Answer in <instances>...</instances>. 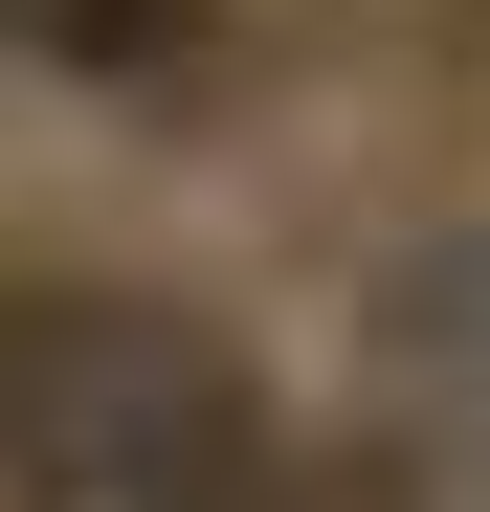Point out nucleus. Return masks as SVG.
<instances>
[{
    "label": "nucleus",
    "instance_id": "3",
    "mask_svg": "<svg viewBox=\"0 0 490 512\" xmlns=\"http://www.w3.org/2000/svg\"><path fill=\"white\" fill-rule=\"evenodd\" d=\"M134 512H379V490H357V468H290L268 423H245L223 468H179V490H134Z\"/></svg>",
    "mask_w": 490,
    "mask_h": 512
},
{
    "label": "nucleus",
    "instance_id": "2",
    "mask_svg": "<svg viewBox=\"0 0 490 512\" xmlns=\"http://www.w3.org/2000/svg\"><path fill=\"white\" fill-rule=\"evenodd\" d=\"M379 401H401V446L446 490H490V223H446V245L379 268Z\"/></svg>",
    "mask_w": 490,
    "mask_h": 512
},
{
    "label": "nucleus",
    "instance_id": "1",
    "mask_svg": "<svg viewBox=\"0 0 490 512\" xmlns=\"http://www.w3.org/2000/svg\"><path fill=\"white\" fill-rule=\"evenodd\" d=\"M245 357L201 312H156V290H0V490H45V512H134V490H179L245 446Z\"/></svg>",
    "mask_w": 490,
    "mask_h": 512
}]
</instances>
